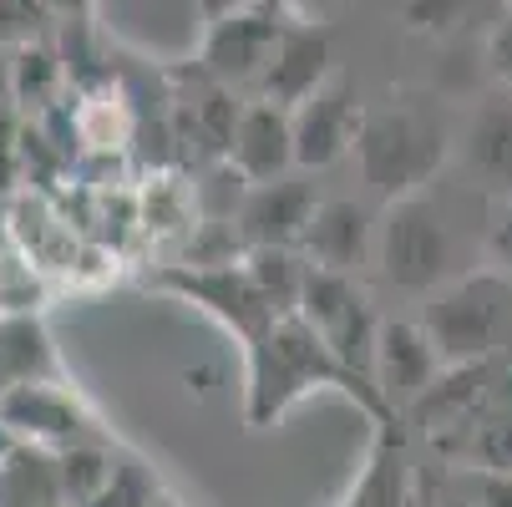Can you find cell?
<instances>
[{
  "instance_id": "25",
  "label": "cell",
  "mask_w": 512,
  "mask_h": 507,
  "mask_svg": "<svg viewBox=\"0 0 512 507\" xmlns=\"http://www.w3.org/2000/svg\"><path fill=\"white\" fill-rule=\"evenodd\" d=\"M487 66H492L497 87H512V0H502V11L487 31Z\"/></svg>"
},
{
  "instance_id": "13",
  "label": "cell",
  "mask_w": 512,
  "mask_h": 507,
  "mask_svg": "<svg viewBox=\"0 0 512 507\" xmlns=\"http://www.w3.org/2000/svg\"><path fill=\"white\" fill-rule=\"evenodd\" d=\"M447 360L436 355L426 325H406V320H386L376 335V360H371V381L381 391L386 406H411L436 386V371Z\"/></svg>"
},
{
  "instance_id": "26",
  "label": "cell",
  "mask_w": 512,
  "mask_h": 507,
  "mask_svg": "<svg viewBox=\"0 0 512 507\" xmlns=\"http://www.w3.org/2000/svg\"><path fill=\"white\" fill-rule=\"evenodd\" d=\"M467 11H472V0H411L406 6L411 26H421V31H452L467 21Z\"/></svg>"
},
{
  "instance_id": "22",
  "label": "cell",
  "mask_w": 512,
  "mask_h": 507,
  "mask_svg": "<svg viewBox=\"0 0 512 507\" xmlns=\"http://www.w3.org/2000/svg\"><path fill=\"white\" fill-rule=\"evenodd\" d=\"M56 26H61V21H56L51 0H0V46L46 41Z\"/></svg>"
},
{
  "instance_id": "2",
  "label": "cell",
  "mask_w": 512,
  "mask_h": 507,
  "mask_svg": "<svg viewBox=\"0 0 512 507\" xmlns=\"http://www.w3.org/2000/svg\"><path fill=\"white\" fill-rule=\"evenodd\" d=\"M421 325L452 371L492 366V360L512 355V279L487 269L431 289Z\"/></svg>"
},
{
  "instance_id": "10",
  "label": "cell",
  "mask_w": 512,
  "mask_h": 507,
  "mask_svg": "<svg viewBox=\"0 0 512 507\" xmlns=\"http://www.w3.org/2000/svg\"><path fill=\"white\" fill-rule=\"evenodd\" d=\"M335 77V46H330V31L315 26V21H289V31L279 36L264 77L254 87V97L264 102H279L295 112L310 92H320L325 82Z\"/></svg>"
},
{
  "instance_id": "29",
  "label": "cell",
  "mask_w": 512,
  "mask_h": 507,
  "mask_svg": "<svg viewBox=\"0 0 512 507\" xmlns=\"http://www.w3.org/2000/svg\"><path fill=\"white\" fill-rule=\"evenodd\" d=\"M16 452H21V431L11 426V416H6V411H0V467H6Z\"/></svg>"
},
{
  "instance_id": "32",
  "label": "cell",
  "mask_w": 512,
  "mask_h": 507,
  "mask_svg": "<svg viewBox=\"0 0 512 507\" xmlns=\"http://www.w3.org/2000/svg\"><path fill=\"white\" fill-rule=\"evenodd\" d=\"M11 386H16V381H11V371H6V360H0V396H6Z\"/></svg>"
},
{
  "instance_id": "23",
  "label": "cell",
  "mask_w": 512,
  "mask_h": 507,
  "mask_svg": "<svg viewBox=\"0 0 512 507\" xmlns=\"http://www.w3.org/2000/svg\"><path fill=\"white\" fill-rule=\"evenodd\" d=\"M467 457L487 472H512V411H487L482 421H472Z\"/></svg>"
},
{
  "instance_id": "27",
  "label": "cell",
  "mask_w": 512,
  "mask_h": 507,
  "mask_svg": "<svg viewBox=\"0 0 512 507\" xmlns=\"http://www.w3.org/2000/svg\"><path fill=\"white\" fill-rule=\"evenodd\" d=\"M21 132H26V122H16L11 107H0V188H11V178L21 168Z\"/></svg>"
},
{
  "instance_id": "1",
  "label": "cell",
  "mask_w": 512,
  "mask_h": 507,
  "mask_svg": "<svg viewBox=\"0 0 512 507\" xmlns=\"http://www.w3.org/2000/svg\"><path fill=\"white\" fill-rule=\"evenodd\" d=\"M249 355H254V376H249V416L254 421L279 416L289 401H295L300 391H310V386H345V391H360L371 411H386L381 391L365 386V376L350 371L300 315H279L249 345Z\"/></svg>"
},
{
  "instance_id": "3",
  "label": "cell",
  "mask_w": 512,
  "mask_h": 507,
  "mask_svg": "<svg viewBox=\"0 0 512 507\" xmlns=\"http://www.w3.org/2000/svg\"><path fill=\"white\" fill-rule=\"evenodd\" d=\"M452 137L421 117L416 107H386V112H365L360 137H355V163L360 178L381 203L421 193V183L447 163Z\"/></svg>"
},
{
  "instance_id": "31",
  "label": "cell",
  "mask_w": 512,
  "mask_h": 507,
  "mask_svg": "<svg viewBox=\"0 0 512 507\" xmlns=\"http://www.w3.org/2000/svg\"><path fill=\"white\" fill-rule=\"evenodd\" d=\"M56 16H87V0H51Z\"/></svg>"
},
{
  "instance_id": "21",
  "label": "cell",
  "mask_w": 512,
  "mask_h": 507,
  "mask_svg": "<svg viewBox=\"0 0 512 507\" xmlns=\"http://www.w3.org/2000/svg\"><path fill=\"white\" fill-rule=\"evenodd\" d=\"M41 269L21 254V244L6 234V244H0V315H16V310H36L41 300Z\"/></svg>"
},
{
  "instance_id": "6",
  "label": "cell",
  "mask_w": 512,
  "mask_h": 507,
  "mask_svg": "<svg viewBox=\"0 0 512 507\" xmlns=\"http://www.w3.org/2000/svg\"><path fill=\"white\" fill-rule=\"evenodd\" d=\"M300 320L345 360L350 371L360 376H371V360H376V335L386 320H376L371 300H365V289L340 274V269H320L310 264L305 274V289H300Z\"/></svg>"
},
{
  "instance_id": "5",
  "label": "cell",
  "mask_w": 512,
  "mask_h": 507,
  "mask_svg": "<svg viewBox=\"0 0 512 507\" xmlns=\"http://www.w3.org/2000/svg\"><path fill=\"white\" fill-rule=\"evenodd\" d=\"M289 6L284 0H244V6L218 11L208 36H203V71L213 82H224L234 92H254L264 66L279 46V36L289 31Z\"/></svg>"
},
{
  "instance_id": "7",
  "label": "cell",
  "mask_w": 512,
  "mask_h": 507,
  "mask_svg": "<svg viewBox=\"0 0 512 507\" xmlns=\"http://www.w3.org/2000/svg\"><path fill=\"white\" fill-rule=\"evenodd\" d=\"M168 284L183 289V295H193L203 310H213L229 330H239L249 345L284 315V310L264 295V284L249 274V264H213V269H198V264H193V269H173Z\"/></svg>"
},
{
  "instance_id": "12",
  "label": "cell",
  "mask_w": 512,
  "mask_h": 507,
  "mask_svg": "<svg viewBox=\"0 0 512 507\" xmlns=\"http://www.w3.org/2000/svg\"><path fill=\"white\" fill-rule=\"evenodd\" d=\"M0 411L11 416V426L21 431V442L31 447H77V442H97L92 416L77 406V396L51 386V381H21L0 396Z\"/></svg>"
},
{
  "instance_id": "4",
  "label": "cell",
  "mask_w": 512,
  "mask_h": 507,
  "mask_svg": "<svg viewBox=\"0 0 512 507\" xmlns=\"http://www.w3.org/2000/svg\"><path fill=\"white\" fill-rule=\"evenodd\" d=\"M376 269L386 284L416 289V295L452 284V269H457L452 229L421 193L386 203L381 229H376Z\"/></svg>"
},
{
  "instance_id": "14",
  "label": "cell",
  "mask_w": 512,
  "mask_h": 507,
  "mask_svg": "<svg viewBox=\"0 0 512 507\" xmlns=\"http://www.w3.org/2000/svg\"><path fill=\"white\" fill-rule=\"evenodd\" d=\"M229 163L249 183H269V178L295 173L300 163H295V117H289V107L249 97L239 107V122H234V137H229Z\"/></svg>"
},
{
  "instance_id": "15",
  "label": "cell",
  "mask_w": 512,
  "mask_h": 507,
  "mask_svg": "<svg viewBox=\"0 0 512 507\" xmlns=\"http://www.w3.org/2000/svg\"><path fill=\"white\" fill-rule=\"evenodd\" d=\"M376 229H381V219H371V208H365V203H355V198H325L315 208V219H310L300 249L320 269L355 274L365 259H376Z\"/></svg>"
},
{
  "instance_id": "20",
  "label": "cell",
  "mask_w": 512,
  "mask_h": 507,
  "mask_svg": "<svg viewBox=\"0 0 512 507\" xmlns=\"http://www.w3.org/2000/svg\"><path fill=\"white\" fill-rule=\"evenodd\" d=\"M112 457L97 447V442H77V447H66L61 457H56V477H61V497L71 502V507H82V502H92L102 487H107V477H112Z\"/></svg>"
},
{
  "instance_id": "18",
  "label": "cell",
  "mask_w": 512,
  "mask_h": 507,
  "mask_svg": "<svg viewBox=\"0 0 512 507\" xmlns=\"http://www.w3.org/2000/svg\"><path fill=\"white\" fill-rule=\"evenodd\" d=\"M66 87V56L46 41H26V46H11V102L31 117L51 112L56 97Z\"/></svg>"
},
{
  "instance_id": "30",
  "label": "cell",
  "mask_w": 512,
  "mask_h": 507,
  "mask_svg": "<svg viewBox=\"0 0 512 507\" xmlns=\"http://www.w3.org/2000/svg\"><path fill=\"white\" fill-rule=\"evenodd\" d=\"M0 107H11V46H0Z\"/></svg>"
},
{
  "instance_id": "17",
  "label": "cell",
  "mask_w": 512,
  "mask_h": 507,
  "mask_svg": "<svg viewBox=\"0 0 512 507\" xmlns=\"http://www.w3.org/2000/svg\"><path fill=\"white\" fill-rule=\"evenodd\" d=\"M11 239L21 244V254L41 269V274H56V269H71L77 259V229H71V213L51 208L46 193H21L11 203V219H6Z\"/></svg>"
},
{
  "instance_id": "33",
  "label": "cell",
  "mask_w": 512,
  "mask_h": 507,
  "mask_svg": "<svg viewBox=\"0 0 512 507\" xmlns=\"http://www.w3.org/2000/svg\"><path fill=\"white\" fill-rule=\"evenodd\" d=\"M153 507H173V502H153Z\"/></svg>"
},
{
  "instance_id": "9",
  "label": "cell",
  "mask_w": 512,
  "mask_h": 507,
  "mask_svg": "<svg viewBox=\"0 0 512 507\" xmlns=\"http://www.w3.org/2000/svg\"><path fill=\"white\" fill-rule=\"evenodd\" d=\"M315 188L305 183V168L269 178V183H249V198L239 208V234L249 249H300L310 219H315Z\"/></svg>"
},
{
  "instance_id": "28",
  "label": "cell",
  "mask_w": 512,
  "mask_h": 507,
  "mask_svg": "<svg viewBox=\"0 0 512 507\" xmlns=\"http://www.w3.org/2000/svg\"><path fill=\"white\" fill-rule=\"evenodd\" d=\"M487 254H492V269L512 279V198H502L497 219H492V234H487Z\"/></svg>"
},
{
  "instance_id": "11",
  "label": "cell",
  "mask_w": 512,
  "mask_h": 507,
  "mask_svg": "<svg viewBox=\"0 0 512 507\" xmlns=\"http://www.w3.org/2000/svg\"><path fill=\"white\" fill-rule=\"evenodd\" d=\"M452 153L482 193L512 198V87H502L472 107V117L452 137Z\"/></svg>"
},
{
  "instance_id": "34",
  "label": "cell",
  "mask_w": 512,
  "mask_h": 507,
  "mask_svg": "<svg viewBox=\"0 0 512 507\" xmlns=\"http://www.w3.org/2000/svg\"><path fill=\"white\" fill-rule=\"evenodd\" d=\"M457 507H462V502H457Z\"/></svg>"
},
{
  "instance_id": "8",
  "label": "cell",
  "mask_w": 512,
  "mask_h": 507,
  "mask_svg": "<svg viewBox=\"0 0 512 507\" xmlns=\"http://www.w3.org/2000/svg\"><path fill=\"white\" fill-rule=\"evenodd\" d=\"M289 117H295V163L305 173L330 168L345 153H355V137H360V122H365L360 97H355V87L345 77H330L320 92H310Z\"/></svg>"
},
{
  "instance_id": "16",
  "label": "cell",
  "mask_w": 512,
  "mask_h": 507,
  "mask_svg": "<svg viewBox=\"0 0 512 507\" xmlns=\"http://www.w3.org/2000/svg\"><path fill=\"white\" fill-rule=\"evenodd\" d=\"M137 102L122 82H97L77 97L71 107V137H77V148L92 153V158H112V153H127L132 137H137Z\"/></svg>"
},
{
  "instance_id": "19",
  "label": "cell",
  "mask_w": 512,
  "mask_h": 507,
  "mask_svg": "<svg viewBox=\"0 0 512 507\" xmlns=\"http://www.w3.org/2000/svg\"><path fill=\"white\" fill-rule=\"evenodd\" d=\"M0 360H6L11 381H51L56 376V350H51V335L46 325L31 315V310H16V315H0Z\"/></svg>"
},
{
  "instance_id": "24",
  "label": "cell",
  "mask_w": 512,
  "mask_h": 507,
  "mask_svg": "<svg viewBox=\"0 0 512 507\" xmlns=\"http://www.w3.org/2000/svg\"><path fill=\"white\" fill-rule=\"evenodd\" d=\"M153 502H158V492H153L148 472H142L137 462H117L107 487L92 502H82V507H153Z\"/></svg>"
}]
</instances>
